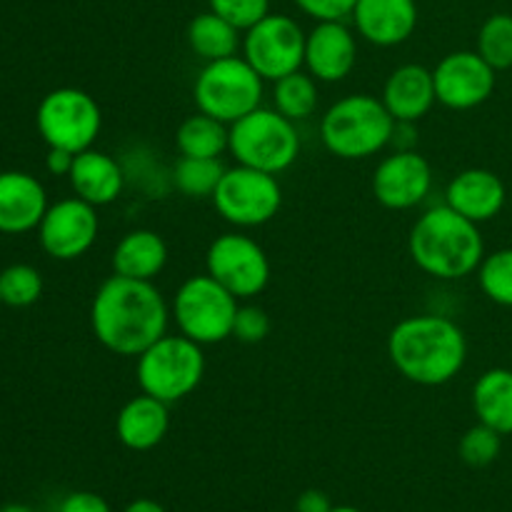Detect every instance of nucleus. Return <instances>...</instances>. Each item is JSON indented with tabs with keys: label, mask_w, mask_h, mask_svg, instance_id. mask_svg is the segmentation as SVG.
Segmentation results:
<instances>
[{
	"label": "nucleus",
	"mask_w": 512,
	"mask_h": 512,
	"mask_svg": "<svg viewBox=\"0 0 512 512\" xmlns=\"http://www.w3.org/2000/svg\"><path fill=\"white\" fill-rule=\"evenodd\" d=\"M358 63V38L345 20H320L305 35L303 68L318 83H340Z\"/></svg>",
	"instance_id": "16"
},
{
	"label": "nucleus",
	"mask_w": 512,
	"mask_h": 512,
	"mask_svg": "<svg viewBox=\"0 0 512 512\" xmlns=\"http://www.w3.org/2000/svg\"><path fill=\"white\" fill-rule=\"evenodd\" d=\"M100 218L95 205L75 198L48 205L38 225V238L45 253L55 260H78L98 240Z\"/></svg>",
	"instance_id": "14"
},
{
	"label": "nucleus",
	"mask_w": 512,
	"mask_h": 512,
	"mask_svg": "<svg viewBox=\"0 0 512 512\" xmlns=\"http://www.w3.org/2000/svg\"><path fill=\"white\" fill-rule=\"evenodd\" d=\"M478 283L485 298L503 308H512V248L485 253L478 268Z\"/></svg>",
	"instance_id": "30"
},
{
	"label": "nucleus",
	"mask_w": 512,
	"mask_h": 512,
	"mask_svg": "<svg viewBox=\"0 0 512 512\" xmlns=\"http://www.w3.org/2000/svg\"><path fill=\"white\" fill-rule=\"evenodd\" d=\"M395 120L383 100L370 93L335 100L320 118V140L340 160H365L383 153L393 138Z\"/></svg>",
	"instance_id": "4"
},
{
	"label": "nucleus",
	"mask_w": 512,
	"mask_h": 512,
	"mask_svg": "<svg viewBox=\"0 0 512 512\" xmlns=\"http://www.w3.org/2000/svg\"><path fill=\"white\" fill-rule=\"evenodd\" d=\"M48 210V195L35 175L23 170L0 173V233L20 235L38 228Z\"/></svg>",
	"instance_id": "20"
},
{
	"label": "nucleus",
	"mask_w": 512,
	"mask_h": 512,
	"mask_svg": "<svg viewBox=\"0 0 512 512\" xmlns=\"http://www.w3.org/2000/svg\"><path fill=\"white\" fill-rule=\"evenodd\" d=\"M75 153H68V150L50 148L48 158H45V168H48L50 175H65L68 178L70 168H73Z\"/></svg>",
	"instance_id": "38"
},
{
	"label": "nucleus",
	"mask_w": 512,
	"mask_h": 512,
	"mask_svg": "<svg viewBox=\"0 0 512 512\" xmlns=\"http://www.w3.org/2000/svg\"><path fill=\"white\" fill-rule=\"evenodd\" d=\"M473 410L478 423L512 435V370L490 368L475 380Z\"/></svg>",
	"instance_id": "24"
},
{
	"label": "nucleus",
	"mask_w": 512,
	"mask_h": 512,
	"mask_svg": "<svg viewBox=\"0 0 512 512\" xmlns=\"http://www.w3.org/2000/svg\"><path fill=\"white\" fill-rule=\"evenodd\" d=\"M320 103L318 80L308 70H295L273 83V108L293 123L313 118Z\"/></svg>",
	"instance_id": "27"
},
{
	"label": "nucleus",
	"mask_w": 512,
	"mask_h": 512,
	"mask_svg": "<svg viewBox=\"0 0 512 512\" xmlns=\"http://www.w3.org/2000/svg\"><path fill=\"white\" fill-rule=\"evenodd\" d=\"M380 100L395 123H420L438 103L433 70L418 63L400 65L385 80Z\"/></svg>",
	"instance_id": "19"
},
{
	"label": "nucleus",
	"mask_w": 512,
	"mask_h": 512,
	"mask_svg": "<svg viewBox=\"0 0 512 512\" xmlns=\"http://www.w3.org/2000/svg\"><path fill=\"white\" fill-rule=\"evenodd\" d=\"M210 200L225 223L235 228H260L283 208V188L278 175L248 165H233L225 168L218 190Z\"/></svg>",
	"instance_id": "10"
},
{
	"label": "nucleus",
	"mask_w": 512,
	"mask_h": 512,
	"mask_svg": "<svg viewBox=\"0 0 512 512\" xmlns=\"http://www.w3.org/2000/svg\"><path fill=\"white\" fill-rule=\"evenodd\" d=\"M205 375L203 345L185 335H168L155 340L148 350L138 355L135 380L140 393L153 395L173 405L198 390Z\"/></svg>",
	"instance_id": "6"
},
{
	"label": "nucleus",
	"mask_w": 512,
	"mask_h": 512,
	"mask_svg": "<svg viewBox=\"0 0 512 512\" xmlns=\"http://www.w3.org/2000/svg\"><path fill=\"white\" fill-rule=\"evenodd\" d=\"M408 253L430 278L463 280L478 273L485 240L478 223L443 203L418 215L408 235Z\"/></svg>",
	"instance_id": "3"
},
{
	"label": "nucleus",
	"mask_w": 512,
	"mask_h": 512,
	"mask_svg": "<svg viewBox=\"0 0 512 512\" xmlns=\"http://www.w3.org/2000/svg\"><path fill=\"white\" fill-rule=\"evenodd\" d=\"M40 138L48 148L83 153L93 148L95 138L103 128V113L93 95L80 88L50 90L38 105L35 113Z\"/></svg>",
	"instance_id": "9"
},
{
	"label": "nucleus",
	"mask_w": 512,
	"mask_h": 512,
	"mask_svg": "<svg viewBox=\"0 0 512 512\" xmlns=\"http://www.w3.org/2000/svg\"><path fill=\"white\" fill-rule=\"evenodd\" d=\"M185 38H188V45L195 58H200L203 63L233 58L243 48V30H238L233 23L220 18L213 10L195 15L188 23Z\"/></svg>",
	"instance_id": "25"
},
{
	"label": "nucleus",
	"mask_w": 512,
	"mask_h": 512,
	"mask_svg": "<svg viewBox=\"0 0 512 512\" xmlns=\"http://www.w3.org/2000/svg\"><path fill=\"white\" fill-rule=\"evenodd\" d=\"M238 308L240 300L205 273L193 275L175 290L170 315L180 335L198 345H215L233 338Z\"/></svg>",
	"instance_id": "7"
},
{
	"label": "nucleus",
	"mask_w": 512,
	"mask_h": 512,
	"mask_svg": "<svg viewBox=\"0 0 512 512\" xmlns=\"http://www.w3.org/2000/svg\"><path fill=\"white\" fill-rule=\"evenodd\" d=\"M500 450H503V435L483 423L465 430L458 443L460 460L470 468H488L500 458Z\"/></svg>",
	"instance_id": "32"
},
{
	"label": "nucleus",
	"mask_w": 512,
	"mask_h": 512,
	"mask_svg": "<svg viewBox=\"0 0 512 512\" xmlns=\"http://www.w3.org/2000/svg\"><path fill=\"white\" fill-rule=\"evenodd\" d=\"M433 188V168L418 150H393L373 173V195L388 210H413Z\"/></svg>",
	"instance_id": "15"
},
{
	"label": "nucleus",
	"mask_w": 512,
	"mask_h": 512,
	"mask_svg": "<svg viewBox=\"0 0 512 512\" xmlns=\"http://www.w3.org/2000/svg\"><path fill=\"white\" fill-rule=\"evenodd\" d=\"M265 80L245 58H223L205 63L193 85V98L200 113L213 115L233 125L263 105Z\"/></svg>",
	"instance_id": "8"
},
{
	"label": "nucleus",
	"mask_w": 512,
	"mask_h": 512,
	"mask_svg": "<svg viewBox=\"0 0 512 512\" xmlns=\"http://www.w3.org/2000/svg\"><path fill=\"white\" fill-rule=\"evenodd\" d=\"M0 303H3V295H0Z\"/></svg>",
	"instance_id": "43"
},
{
	"label": "nucleus",
	"mask_w": 512,
	"mask_h": 512,
	"mask_svg": "<svg viewBox=\"0 0 512 512\" xmlns=\"http://www.w3.org/2000/svg\"><path fill=\"white\" fill-rule=\"evenodd\" d=\"M168 255V243L163 235L148 228H138L118 240L110 265H113V273L123 275V278L155 280L168 265Z\"/></svg>",
	"instance_id": "23"
},
{
	"label": "nucleus",
	"mask_w": 512,
	"mask_h": 512,
	"mask_svg": "<svg viewBox=\"0 0 512 512\" xmlns=\"http://www.w3.org/2000/svg\"><path fill=\"white\" fill-rule=\"evenodd\" d=\"M170 430V410L168 403L153 398V395H135L123 408L118 410L115 418V435L120 445L135 453L158 448Z\"/></svg>",
	"instance_id": "22"
},
{
	"label": "nucleus",
	"mask_w": 512,
	"mask_h": 512,
	"mask_svg": "<svg viewBox=\"0 0 512 512\" xmlns=\"http://www.w3.org/2000/svg\"><path fill=\"white\" fill-rule=\"evenodd\" d=\"M173 320L170 303L153 280L110 275L90 303V328L105 350L123 358H138L168 333Z\"/></svg>",
	"instance_id": "1"
},
{
	"label": "nucleus",
	"mask_w": 512,
	"mask_h": 512,
	"mask_svg": "<svg viewBox=\"0 0 512 512\" xmlns=\"http://www.w3.org/2000/svg\"><path fill=\"white\" fill-rule=\"evenodd\" d=\"M505 203H508V188L500 175L488 168L460 170L445 188V205L478 225L498 218Z\"/></svg>",
	"instance_id": "18"
},
{
	"label": "nucleus",
	"mask_w": 512,
	"mask_h": 512,
	"mask_svg": "<svg viewBox=\"0 0 512 512\" xmlns=\"http://www.w3.org/2000/svg\"><path fill=\"white\" fill-rule=\"evenodd\" d=\"M330 512H363V510L353 508V505H335V508L330 510Z\"/></svg>",
	"instance_id": "42"
},
{
	"label": "nucleus",
	"mask_w": 512,
	"mask_h": 512,
	"mask_svg": "<svg viewBox=\"0 0 512 512\" xmlns=\"http://www.w3.org/2000/svg\"><path fill=\"white\" fill-rule=\"evenodd\" d=\"M58 512H113L108 500L90 490H78V493L65 495L63 503L58 505Z\"/></svg>",
	"instance_id": "36"
},
{
	"label": "nucleus",
	"mask_w": 512,
	"mask_h": 512,
	"mask_svg": "<svg viewBox=\"0 0 512 512\" xmlns=\"http://www.w3.org/2000/svg\"><path fill=\"white\" fill-rule=\"evenodd\" d=\"M388 358L405 380L440 388L468 363V338L455 320L438 313L403 318L388 335Z\"/></svg>",
	"instance_id": "2"
},
{
	"label": "nucleus",
	"mask_w": 512,
	"mask_h": 512,
	"mask_svg": "<svg viewBox=\"0 0 512 512\" xmlns=\"http://www.w3.org/2000/svg\"><path fill=\"white\" fill-rule=\"evenodd\" d=\"M0 295L10 308H28L43 295V278L33 265H10L0 273Z\"/></svg>",
	"instance_id": "31"
},
{
	"label": "nucleus",
	"mask_w": 512,
	"mask_h": 512,
	"mask_svg": "<svg viewBox=\"0 0 512 512\" xmlns=\"http://www.w3.org/2000/svg\"><path fill=\"white\" fill-rule=\"evenodd\" d=\"M335 505L330 503L323 490H305L295 500V512H330Z\"/></svg>",
	"instance_id": "37"
},
{
	"label": "nucleus",
	"mask_w": 512,
	"mask_h": 512,
	"mask_svg": "<svg viewBox=\"0 0 512 512\" xmlns=\"http://www.w3.org/2000/svg\"><path fill=\"white\" fill-rule=\"evenodd\" d=\"M353 25L360 38L378 48H395L410 40L418 28L415 0H358L353 8Z\"/></svg>",
	"instance_id": "17"
},
{
	"label": "nucleus",
	"mask_w": 512,
	"mask_h": 512,
	"mask_svg": "<svg viewBox=\"0 0 512 512\" xmlns=\"http://www.w3.org/2000/svg\"><path fill=\"white\" fill-rule=\"evenodd\" d=\"M68 180L73 193L85 203L95 205V208L115 203L125 188L123 165L113 155L95 148L75 155Z\"/></svg>",
	"instance_id": "21"
},
{
	"label": "nucleus",
	"mask_w": 512,
	"mask_h": 512,
	"mask_svg": "<svg viewBox=\"0 0 512 512\" xmlns=\"http://www.w3.org/2000/svg\"><path fill=\"white\" fill-rule=\"evenodd\" d=\"M438 103L450 110H473L493 95L498 70L478 50H455L433 68Z\"/></svg>",
	"instance_id": "13"
},
{
	"label": "nucleus",
	"mask_w": 512,
	"mask_h": 512,
	"mask_svg": "<svg viewBox=\"0 0 512 512\" xmlns=\"http://www.w3.org/2000/svg\"><path fill=\"white\" fill-rule=\"evenodd\" d=\"M510 203H512V195H510Z\"/></svg>",
	"instance_id": "44"
},
{
	"label": "nucleus",
	"mask_w": 512,
	"mask_h": 512,
	"mask_svg": "<svg viewBox=\"0 0 512 512\" xmlns=\"http://www.w3.org/2000/svg\"><path fill=\"white\" fill-rule=\"evenodd\" d=\"M415 125H418V123H395L390 145H393L395 150H415V143H418V135H415Z\"/></svg>",
	"instance_id": "39"
},
{
	"label": "nucleus",
	"mask_w": 512,
	"mask_h": 512,
	"mask_svg": "<svg viewBox=\"0 0 512 512\" xmlns=\"http://www.w3.org/2000/svg\"><path fill=\"white\" fill-rule=\"evenodd\" d=\"M123 512H165V508L158 503V500L138 498V500H133V503L125 505Z\"/></svg>",
	"instance_id": "40"
},
{
	"label": "nucleus",
	"mask_w": 512,
	"mask_h": 512,
	"mask_svg": "<svg viewBox=\"0 0 512 512\" xmlns=\"http://www.w3.org/2000/svg\"><path fill=\"white\" fill-rule=\"evenodd\" d=\"M205 273L238 300H250L268 288L270 258L250 235L225 233L208 245Z\"/></svg>",
	"instance_id": "12"
},
{
	"label": "nucleus",
	"mask_w": 512,
	"mask_h": 512,
	"mask_svg": "<svg viewBox=\"0 0 512 512\" xmlns=\"http://www.w3.org/2000/svg\"><path fill=\"white\" fill-rule=\"evenodd\" d=\"M228 153L238 165L280 175L293 168L300 155L298 125L275 108H255L230 125Z\"/></svg>",
	"instance_id": "5"
},
{
	"label": "nucleus",
	"mask_w": 512,
	"mask_h": 512,
	"mask_svg": "<svg viewBox=\"0 0 512 512\" xmlns=\"http://www.w3.org/2000/svg\"><path fill=\"white\" fill-rule=\"evenodd\" d=\"M223 173L225 165L220 158H183L180 155L173 168V185L185 198H213Z\"/></svg>",
	"instance_id": "28"
},
{
	"label": "nucleus",
	"mask_w": 512,
	"mask_h": 512,
	"mask_svg": "<svg viewBox=\"0 0 512 512\" xmlns=\"http://www.w3.org/2000/svg\"><path fill=\"white\" fill-rule=\"evenodd\" d=\"M270 335V315L265 313L258 305H240L238 313H235L233 323V338H238L240 343L255 345L263 343Z\"/></svg>",
	"instance_id": "34"
},
{
	"label": "nucleus",
	"mask_w": 512,
	"mask_h": 512,
	"mask_svg": "<svg viewBox=\"0 0 512 512\" xmlns=\"http://www.w3.org/2000/svg\"><path fill=\"white\" fill-rule=\"evenodd\" d=\"M308 18L315 23L320 20H345L353 15V8L358 0H293Z\"/></svg>",
	"instance_id": "35"
},
{
	"label": "nucleus",
	"mask_w": 512,
	"mask_h": 512,
	"mask_svg": "<svg viewBox=\"0 0 512 512\" xmlns=\"http://www.w3.org/2000/svg\"><path fill=\"white\" fill-rule=\"evenodd\" d=\"M305 35L308 33L290 15L268 13L260 23L245 30L240 50L265 83H275L295 70H303Z\"/></svg>",
	"instance_id": "11"
},
{
	"label": "nucleus",
	"mask_w": 512,
	"mask_h": 512,
	"mask_svg": "<svg viewBox=\"0 0 512 512\" xmlns=\"http://www.w3.org/2000/svg\"><path fill=\"white\" fill-rule=\"evenodd\" d=\"M0 512H35V510L28 508V505H23V503H10V505H3Z\"/></svg>",
	"instance_id": "41"
},
{
	"label": "nucleus",
	"mask_w": 512,
	"mask_h": 512,
	"mask_svg": "<svg viewBox=\"0 0 512 512\" xmlns=\"http://www.w3.org/2000/svg\"><path fill=\"white\" fill-rule=\"evenodd\" d=\"M208 5L243 33L270 13V0H208Z\"/></svg>",
	"instance_id": "33"
},
{
	"label": "nucleus",
	"mask_w": 512,
	"mask_h": 512,
	"mask_svg": "<svg viewBox=\"0 0 512 512\" xmlns=\"http://www.w3.org/2000/svg\"><path fill=\"white\" fill-rule=\"evenodd\" d=\"M478 50L488 65L495 70L512 68V15L495 13L480 25L478 33Z\"/></svg>",
	"instance_id": "29"
},
{
	"label": "nucleus",
	"mask_w": 512,
	"mask_h": 512,
	"mask_svg": "<svg viewBox=\"0 0 512 512\" xmlns=\"http://www.w3.org/2000/svg\"><path fill=\"white\" fill-rule=\"evenodd\" d=\"M230 125L213 115L195 113L178 125L175 145L183 158H220L228 150Z\"/></svg>",
	"instance_id": "26"
}]
</instances>
